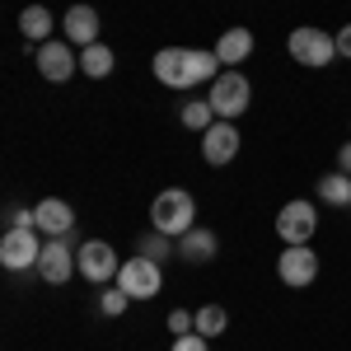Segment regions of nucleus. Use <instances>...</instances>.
I'll list each match as a JSON object with an SVG mask.
<instances>
[{"mask_svg": "<svg viewBox=\"0 0 351 351\" xmlns=\"http://www.w3.org/2000/svg\"><path fill=\"white\" fill-rule=\"evenodd\" d=\"M197 202H192V192L183 188H169L155 197V206H150V225L160 230V234H169V239H183L188 230H197Z\"/></svg>", "mask_w": 351, "mask_h": 351, "instance_id": "f257e3e1", "label": "nucleus"}, {"mask_svg": "<svg viewBox=\"0 0 351 351\" xmlns=\"http://www.w3.org/2000/svg\"><path fill=\"white\" fill-rule=\"evenodd\" d=\"M155 80L169 89H188V71H183V47H164L155 52Z\"/></svg>", "mask_w": 351, "mask_h": 351, "instance_id": "2eb2a0df", "label": "nucleus"}, {"mask_svg": "<svg viewBox=\"0 0 351 351\" xmlns=\"http://www.w3.org/2000/svg\"><path fill=\"white\" fill-rule=\"evenodd\" d=\"M38 258H43V243H38L33 230H5V234H0V263L10 271L38 267Z\"/></svg>", "mask_w": 351, "mask_h": 351, "instance_id": "6e6552de", "label": "nucleus"}, {"mask_svg": "<svg viewBox=\"0 0 351 351\" xmlns=\"http://www.w3.org/2000/svg\"><path fill=\"white\" fill-rule=\"evenodd\" d=\"M337 169H342V173H351V141L337 150Z\"/></svg>", "mask_w": 351, "mask_h": 351, "instance_id": "cd10ccee", "label": "nucleus"}, {"mask_svg": "<svg viewBox=\"0 0 351 351\" xmlns=\"http://www.w3.org/2000/svg\"><path fill=\"white\" fill-rule=\"evenodd\" d=\"M248 104H253V89H248V80H243L239 71H220L216 80H211V108H216V117L234 122Z\"/></svg>", "mask_w": 351, "mask_h": 351, "instance_id": "f03ea898", "label": "nucleus"}, {"mask_svg": "<svg viewBox=\"0 0 351 351\" xmlns=\"http://www.w3.org/2000/svg\"><path fill=\"white\" fill-rule=\"evenodd\" d=\"M66 43H80V47L99 43V14H94V5H71L66 10Z\"/></svg>", "mask_w": 351, "mask_h": 351, "instance_id": "f8f14e48", "label": "nucleus"}, {"mask_svg": "<svg viewBox=\"0 0 351 351\" xmlns=\"http://www.w3.org/2000/svg\"><path fill=\"white\" fill-rule=\"evenodd\" d=\"M117 286H122L132 300H155V295H160V286H164L160 263H150L145 253H136L132 263H122V271H117Z\"/></svg>", "mask_w": 351, "mask_h": 351, "instance_id": "20e7f679", "label": "nucleus"}, {"mask_svg": "<svg viewBox=\"0 0 351 351\" xmlns=\"http://www.w3.org/2000/svg\"><path fill=\"white\" fill-rule=\"evenodd\" d=\"M216 56H220V66L248 61V56H253V28H225L220 43H216Z\"/></svg>", "mask_w": 351, "mask_h": 351, "instance_id": "4468645a", "label": "nucleus"}, {"mask_svg": "<svg viewBox=\"0 0 351 351\" xmlns=\"http://www.w3.org/2000/svg\"><path fill=\"white\" fill-rule=\"evenodd\" d=\"M216 66L220 56L216 52H197V47H183V71H188V89L202 80H216Z\"/></svg>", "mask_w": 351, "mask_h": 351, "instance_id": "a211bd4d", "label": "nucleus"}, {"mask_svg": "<svg viewBox=\"0 0 351 351\" xmlns=\"http://www.w3.org/2000/svg\"><path fill=\"white\" fill-rule=\"evenodd\" d=\"M38 71H43V80L61 84L80 71V56L71 52V43H43L38 47Z\"/></svg>", "mask_w": 351, "mask_h": 351, "instance_id": "9b49d317", "label": "nucleus"}, {"mask_svg": "<svg viewBox=\"0 0 351 351\" xmlns=\"http://www.w3.org/2000/svg\"><path fill=\"white\" fill-rule=\"evenodd\" d=\"M286 47H291V56H295L300 66H314V71H319V66H328V61L337 56V43L328 38L324 28H295Z\"/></svg>", "mask_w": 351, "mask_h": 351, "instance_id": "423d86ee", "label": "nucleus"}, {"mask_svg": "<svg viewBox=\"0 0 351 351\" xmlns=\"http://www.w3.org/2000/svg\"><path fill=\"white\" fill-rule=\"evenodd\" d=\"M33 211H38V230H43V234H52V239L71 234V225H75V211H71L61 197H47V202H38Z\"/></svg>", "mask_w": 351, "mask_h": 351, "instance_id": "ddd939ff", "label": "nucleus"}, {"mask_svg": "<svg viewBox=\"0 0 351 351\" xmlns=\"http://www.w3.org/2000/svg\"><path fill=\"white\" fill-rule=\"evenodd\" d=\"M80 71H84V75H94V80H104V75H112V52L104 47V43L84 47V52H80Z\"/></svg>", "mask_w": 351, "mask_h": 351, "instance_id": "aec40b11", "label": "nucleus"}, {"mask_svg": "<svg viewBox=\"0 0 351 351\" xmlns=\"http://www.w3.org/2000/svg\"><path fill=\"white\" fill-rule=\"evenodd\" d=\"M75 267H80L84 281H94V286H108V281H117V271H122V263H117V253H112L104 239H89L75 248Z\"/></svg>", "mask_w": 351, "mask_h": 351, "instance_id": "7ed1b4c3", "label": "nucleus"}, {"mask_svg": "<svg viewBox=\"0 0 351 351\" xmlns=\"http://www.w3.org/2000/svg\"><path fill=\"white\" fill-rule=\"evenodd\" d=\"M319 197L328 206H351V173H324L319 178Z\"/></svg>", "mask_w": 351, "mask_h": 351, "instance_id": "6ab92c4d", "label": "nucleus"}, {"mask_svg": "<svg viewBox=\"0 0 351 351\" xmlns=\"http://www.w3.org/2000/svg\"><path fill=\"white\" fill-rule=\"evenodd\" d=\"M141 253H145L150 263H164L169 253H178V243H169V234H160V230H155V234H145V239H141Z\"/></svg>", "mask_w": 351, "mask_h": 351, "instance_id": "5701e85b", "label": "nucleus"}, {"mask_svg": "<svg viewBox=\"0 0 351 351\" xmlns=\"http://www.w3.org/2000/svg\"><path fill=\"white\" fill-rule=\"evenodd\" d=\"M225 324H230V319H225V309H220V304L197 309V332H202V337H220V332H225Z\"/></svg>", "mask_w": 351, "mask_h": 351, "instance_id": "4be33fe9", "label": "nucleus"}, {"mask_svg": "<svg viewBox=\"0 0 351 351\" xmlns=\"http://www.w3.org/2000/svg\"><path fill=\"white\" fill-rule=\"evenodd\" d=\"M192 328H197V314H188V309H173V314H169V332H173V337H183Z\"/></svg>", "mask_w": 351, "mask_h": 351, "instance_id": "393cba45", "label": "nucleus"}, {"mask_svg": "<svg viewBox=\"0 0 351 351\" xmlns=\"http://www.w3.org/2000/svg\"><path fill=\"white\" fill-rule=\"evenodd\" d=\"M19 33H24L28 43H38V47L52 43V38H47V33H52V10H47V5H28L24 14H19Z\"/></svg>", "mask_w": 351, "mask_h": 351, "instance_id": "dca6fc26", "label": "nucleus"}, {"mask_svg": "<svg viewBox=\"0 0 351 351\" xmlns=\"http://www.w3.org/2000/svg\"><path fill=\"white\" fill-rule=\"evenodd\" d=\"M202 155H206V164H230L234 160V155H239V132H234V122L216 117V122L202 132Z\"/></svg>", "mask_w": 351, "mask_h": 351, "instance_id": "9d476101", "label": "nucleus"}, {"mask_svg": "<svg viewBox=\"0 0 351 351\" xmlns=\"http://www.w3.org/2000/svg\"><path fill=\"white\" fill-rule=\"evenodd\" d=\"M332 43H337V56H347V61H351V24L337 28V38H332Z\"/></svg>", "mask_w": 351, "mask_h": 351, "instance_id": "bb28decb", "label": "nucleus"}, {"mask_svg": "<svg viewBox=\"0 0 351 351\" xmlns=\"http://www.w3.org/2000/svg\"><path fill=\"white\" fill-rule=\"evenodd\" d=\"M319 230V216H314V202H286L281 216H276V234L281 243H309Z\"/></svg>", "mask_w": 351, "mask_h": 351, "instance_id": "0eeeda50", "label": "nucleus"}, {"mask_svg": "<svg viewBox=\"0 0 351 351\" xmlns=\"http://www.w3.org/2000/svg\"><path fill=\"white\" fill-rule=\"evenodd\" d=\"M127 304H132V295H127L122 286H112V291H104V300H99V309H104L108 319H122V314H127Z\"/></svg>", "mask_w": 351, "mask_h": 351, "instance_id": "b1692460", "label": "nucleus"}, {"mask_svg": "<svg viewBox=\"0 0 351 351\" xmlns=\"http://www.w3.org/2000/svg\"><path fill=\"white\" fill-rule=\"evenodd\" d=\"M211 122H216L211 99H188V104H183V127H188V132H206Z\"/></svg>", "mask_w": 351, "mask_h": 351, "instance_id": "412c9836", "label": "nucleus"}, {"mask_svg": "<svg viewBox=\"0 0 351 351\" xmlns=\"http://www.w3.org/2000/svg\"><path fill=\"white\" fill-rule=\"evenodd\" d=\"M216 234H211V230H188V234H183V239H178V253H183V258H188V263H211V258H216Z\"/></svg>", "mask_w": 351, "mask_h": 351, "instance_id": "f3484780", "label": "nucleus"}, {"mask_svg": "<svg viewBox=\"0 0 351 351\" xmlns=\"http://www.w3.org/2000/svg\"><path fill=\"white\" fill-rule=\"evenodd\" d=\"M173 351H206V337L202 332H183V337H173Z\"/></svg>", "mask_w": 351, "mask_h": 351, "instance_id": "a878e982", "label": "nucleus"}, {"mask_svg": "<svg viewBox=\"0 0 351 351\" xmlns=\"http://www.w3.org/2000/svg\"><path fill=\"white\" fill-rule=\"evenodd\" d=\"M71 271H80V267H75V253H71L66 234H61V239H47L43 243V258H38V276H43L47 286H66Z\"/></svg>", "mask_w": 351, "mask_h": 351, "instance_id": "1a4fd4ad", "label": "nucleus"}, {"mask_svg": "<svg viewBox=\"0 0 351 351\" xmlns=\"http://www.w3.org/2000/svg\"><path fill=\"white\" fill-rule=\"evenodd\" d=\"M276 276H281L291 291L309 286V281L319 276V253H314L309 243H286V253L276 258Z\"/></svg>", "mask_w": 351, "mask_h": 351, "instance_id": "39448f33", "label": "nucleus"}]
</instances>
